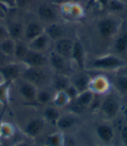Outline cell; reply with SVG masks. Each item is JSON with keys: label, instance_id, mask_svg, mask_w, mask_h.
Segmentation results:
<instances>
[{"label": "cell", "instance_id": "1", "mask_svg": "<svg viewBox=\"0 0 127 146\" xmlns=\"http://www.w3.org/2000/svg\"><path fill=\"white\" fill-rule=\"evenodd\" d=\"M121 110L119 98L112 93H107L103 96L99 111L106 121H112L118 116Z\"/></svg>", "mask_w": 127, "mask_h": 146}, {"label": "cell", "instance_id": "2", "mask_svg": "<svg viewBox=\"0 0 127 146\" xmlns=\"http://www.w3.org/2000/svg\"><path fill=\"white\" fill-rule=\"evenodd\" d=\"M126 66V62L113 54H106L100 57H97L92 60L91 67L97 70L102 71H114L118 70Z\"/></svg>", "mask_w": 127, "mask_h": 146}, {"label": "cell", "instance_id": "3", "mask_svg": "<svg viewBox=\"0 0 127 146\" xmlns=\"http://www.w3.org/2000/svg\"><path fill=\"white\" fill-rule=\"evenodd\" d=\"M21 77L24 81L35 85L39 89L44 88L49 80V77L43 70V68L26 67V68L23 71Z\"/></svg>", "mask_w": 127, "mask_h": 146}, {"label": "cell", "instance_id": "4", "mask_svg": "<svg viewBox=\"0 0 127 146\" xmlns=\"http://www.w3.org/2000/svg\"><path fill=\"white\" fill-rule=\"evenodd\" d=\"M120 23L114 17H105L98 22V32L103 38H109L115 36L119 30Z\"/></svg>", "mask_w": 127, "mask_h": 146}, {"label": "cell", "instance_id": "5", "mask_svg": "<svg viewBox=\"0 0 127 146\" xmlns=\"http://www.w3.org/2000/svg\"><path fill=\"white\" fill-rule=\"evenodd\" d=\"M95 134L99 142L105 146H111L115 138L114 128L108 123H98L95 128Z\"/></svg>", "mask_w": 127, "mask_h": 146}, {"label": "cell", "instance_id": "6", "mask_svg": "<svg viewBox=\"0 0 127 146\" xmlns=\"http://www.w3.org/2000/svg\"><path fill=\"white\" fill-rule=\"evenodd\" d=\"M46 122L43 117H35L29 120L24 128V133L30 138L39 137L45 131Z\"/></svg>", "mask_w": 127, "mask_h": 146}, {"label": "cell", "instance_id": "7", "mask_svg": "<svg viewBox=\"0 0 127 146\" xmlns=\"http://www.w3.org/2000/svg\"><path fill=\"white\" fill-rule=\"evenodd\" d=\"M26 67L32 68H45L49 64L48 57L45 55L44 52L29 49L26 55L21 61Z\"/></svg>", "mask_w": 127, "mask_h": 146}, {"label": "cell", "instance_id": "8", "mask_svg": "<svg viewBox=\"0 0 127 146\" xmlns=\"http://www.w3.org/2000/svg\"><path fill=\"white\" fill-rule=\"evenodd\" d=\"M24 70H22L21 66L15 62L7 63L0 67V76L2 77L4 82H13L17 79L21 77Z\"/></svg>", "mask_w": 127, "mask_h": 146}, {"label": "cell", "instance_id": "9", "mask_svg": "<svg viewBox=\"0 0 127 146\" xmlns=\"http://www.w3.org/2000/svg\"><path fill=\"white\" fill-rule=\"evenodd\" d=\"M79 123V115L71 112L66 114H61L58 120L57 121L55 127L62 133H68Z\"/></svg>", "mask_w": 127, "mask_h": 146}, {"label": "cell", "instance_id": "10", "mask_svg": "<svg viewBox=\"0 0 127 146\" xmlns=\"http://www.w3.org/2000/svg\"><path fill=\"white\" fill-rule=\"evenodd\" d=\"M73 40L71 38L63 37L55 41L54 52L66 60L71 59V52L73 47Z\"/></svg>", "mask_w": 127, "mask_h": 146}, {"label": "cell", "instance_id": "11", "mask_svg": "<svg viewBox=\"0 0 127 146\" xmlns=\"http://www.w3.org/2000/svg\"><path fill=\"white\" fill-rule=\"evenodd\" d=\"M66 59L63 58L54 51L52 52L48 56V61L52 68L56 72V74H61L67 75L68 72V63Z\"/></svg>", "mask_w": 127, "mask_h": 146}, {"label": "cell", "instance_id": "12", "mask_svg": "<svg viewBox=\"0 0 127 146\" xmlns=\"http://www.w3.org/2000/svg\"><path fill=\"white\" fill-rule=\"evenodd\" d=\"M37 88L35 85L24 81L22 79V81L18 86V93L21 97L28 102H36V97L37 94Z\"/></svg>", "mask_w": 127, "mask_h": 146}, {"label": "cell", "instance_id": "13", "mask_svg": "<svg viewBox=\"0 0 127 146\" xmlns=\"http://www.w3.org/2000/svg\"><path fill=\"white\" fill-rule=\"evenodd\" d=\"M71 60L76 63L79 69L84 71L85 68V51L84 47L80 41H74L72 52H71Z\"/></svg>", "mask_w": 127, "mask_h": 146}, {"label": "cell", "instance_id": "14", "mask_svg": "<svg viewBox=\"0 0 127 146\" xmlns=\"http://www.w3.org/2000/svg\"><path fill=\"white\" fill-rule=\"evenodd\" d=\"M37 16L43 22L48 24L57 22V13L55 10L47 4H42L37 8Z\"/></svg>", "mask_w": 127, "mask_h": 146}, {"label": "cell", "instance_id": "15", "mask_svg": "<svg viewBox=\"0 0 127 146\" xmlns=\"http://www.w3.org/2000/svg\"><path fill=\"white\" fill-rule=\"evenodd\" d=\"M45 33V27L37 22H31L24 27V38L28 42Z\"/></svg>", "mask_w": 127, "mask_h": 146}, {"label": "cell", "instance_id": "16", "mask_svg": "<svg viewBox=\"0 0 127 146\" xmlns=\"http://www.w3.org/2000/svg\"><path fill=\"white\" fill-rule=\"evenodd\" d=\"M60 115H61V113L58 108L55 107L54 105L48 104V105H45V107L44 108L42 117L45 119L46 123H50L55 126Z\"/></svg>", "mask_w": 127, "mask_h": 146}, {"label": "cell", "instance_id": "17", "mask_svg": "<svg viewBox=\"0 0 127 146\" xmlns=\"http://www.w3.org/2000/svg\"><path fill=\"white\" fill-rule=\"evenodd\" d=\"M45 33L47 35V37L50 39H52V40L56 41L58 39L64 37V28L60 24L57 22H53L48 24L45 26Z\"/></svg>", "mask_w": 127, "mask_h": 146}, {"label": "cell", "instance_id": "18", "mask_svg": "<svg viewBox=\"0 0 127 146\" xmlns=\"http://www.w3.org/2000/svg\"><path fill=\"white\" fill-rule=\"evenodd\" d=\"M49 40H50V38L44 33L41 35H39V37H37L34 39H32L31 41L28 42L27 44H28V46L30 49L44 52L48 47Z\"/></svg>", "mask_w": 127, "mask_h": 146}, {"label": "cell", "instance_id": "19", "mask_svg": "<svg viewBox=\"0 0 127 146\" xmlns=\"http://www.w3.org/2000/svg\"><path fill=\"white\" fill-rule=\"evenodd\" d=\"M91 78L86 74H79L74 76L72 81L71 80V83L79 90V92H83L86 89H89L91 83Z\"/></svg>", "mask_w": 127, "mask_h": 146}, {"label": "cell", "instance_id": "20", "mask_svg": "<svg viewBox=\"0 0 127 146\" xmlns=\"http://www.w3.org/2000/svg\"><path fill=\"white\" fill-rule=\"evenodd\" d=\"M7 30L10 35V38H11L14 40H20L24 37V26L21 22L14 21L11 22L8 25Z\"/></svg>", "mask_w": 127, "mask_h": 146}, {"label": "cell", "instance_id": "21", "mask_svg": "<svg viewBox=\"0 0 127 146\" xmlns=\"http://www.w3.org/2000/svg\"><path fill=\"white\" fill-rule=\"evenodd\" d=\"M94 96H95V93L91 90L90 88L89 89H86L83 92H80L78 97L76 98L75 101L77 103H79L80 106H82L83 108H84L85 110H88L89 107H90V105L94 98Z\"/></svg>", "mask_w": 127, "mask_h": 146}, {"label": "cell", "instance_id": "22", "mask_svg": "<svg viewBox=\"0 0 127 146\" xmlns=\"http://www.w3.org/2000/svg\"><path fill=\"white\" fill-rule=\"evenodd\" d=\"M71 84V79L65 75L61 74H56L53 80H52V85L53 88L56 92L58 91H65Z\"/></svg>", "mask_w": 127, "mask_h": 146}, {"label": "cell", "instance_id": "23", "mask_svg": "<svg viewBox=\"0 0 127 146\" xmlns=\"http://www.w3.org/2000/svg\"><path fill=\"white\" fill-rule=\"evenodd\" d=\"M108 82L105 79L100 77V78H97L94 81H91L90 83V88L91 90H92L94 93H97V94L99 95H105L107 94V90H108Z\"/></svg>", "mask_w": 127, "mask_h": 146}, {"label": "cell", "instance_id": "24", "mask_svg": "<svg viewBox=\"0 0 127 146\" xmlns=\"http://www.w3.org/2000/svg\"><path fill=\"white\" fill-rule=\"evenodd\" d=\"M70 99L65 94V91H58L56 92L54 94L53 99H52V105H54L55 107L58 108L59 110L66 108L68 104L70 103Z\"/></svg>", "mask_w": 127, "mask_h": 146}, {"label": "cell", "instance_id": "25", "mask_svg": "<svg viewBox=\"0 0 127 146\" xmlns=\"http://www.w3.org/2000/svg\"><path fill=\"white\" fill-rule=\"evenodd\" d=\"M54 95H52L49 90L45 88H39L37 90V94L36 97V102L41 105H48L52 102Z\"/></svg>", "mask_w": 127, "mask_h": 146}, {"label": "cell", "instance_id": "26", "mask_svg": "<svg viewBox=\"0 0 127 146\" xmlns=\"http://www.w3.org/2000/svg\"><path fill=\"white\" fill-rule=\"evenodd\" d=\"M15 44H16V40L12 39L11 38H8L5 39L2 42H0V52L9 57L14 56Z\"/></svg>", "mask_w": 127, "mask_h": 146}, {"label": "cell", "instance_id": "27", "mask_svg": "<svg viewBox=\"0 0 127 146\" xmlns=\"http://www.w3.org/2000/svg\"><path fill=\"white\" fill-rule=\"evenodd\" d=\"M11 82H0V103L6 107L9 103V94L11 86Z\"/></svg>", "mask_w": 127, "mask_h": 146}, {"label": "cell", "instance_id": "28", "mask_svg": "<svg viewBox=\"0 0 127 146\" xmlns=\"http://www.w3.org/2000/svg\"><path fill=\"white\" fill-rule=\"evenodd\" d=\"M45 144L47 146H63V133L58 130L47 135Z\"/></svg>", "mask_w": 127, "mask_h": 146}, {"label": "cell", "instance_id": "29", "mask_svg": "<svg viewBox=\"0 0 127 146\" xmlns=\"http://www.w3.org/2000/svg\"><path fill=\"white\" fill-rule=\"evenodd\" d=\"M29 46L28 44L25 43L24 41L20 40H16V44H15V51H14V56L19 60L20 61L23 60V59L26 55L27 52L29 51Z\"/></svg>", "mask_w": 127, "mask_h": 146}, {"label": "cell", "instance_id": "30", "mask_svg": "<svg viewBox=\"0 0 127 146\" xmlns=\"http://www.w3.org/2000/svg\"><path fill=\"white\" fill-rule=\"evenodd\" d=\"M116 90L123 96H127V75H120L114 81Z\"/></svg>", "mask_w": 127, "mask_h": 146}, {"label": "cell", "instance_id": "31", "mask_svg": "<svg viewBox=\"0 0 127 146\" xmlns=\"http://www.w3.org/2000/svg\"><path fill=\"white\" fill-rule=\"evenodd\" d=\"M114 48H115L116 52L118 54H126L127 52V38L124 33L119 35L115 40V44H114Z\"/></svg>", "mask_w": 127, "mask_h": 146}, {"label": "cell", "instance_id": "32", "mask_svg": "<svg viewBox=\"0 0 127 146\" xmlns=\"http://www.w3.org/2000/svg\"><path fill=\"white\" fill-rule=\"evenodd\" d=\"M14 134V129L10 123H1L0 124V136L8 138Z\"/></svg>", "mask_w": 127, "mask_h": 146}, {"label": "cell", "instance_id": "33", "mask_svg": "<svg viewBox=\"0 0 127 146\" xmlns=\"http://www.w3.org/2000/svg\"><path fill=\"white\" fill-rule=\"evenodd\" d=\"M124 4L121 3L118 0H108L107 2L109 9L112 11H119L124 10Z\"/></svg>", "mask_w": 127, "mask_h": 146}, {"label": "cell", "instance_id": "34", "mask_svg": "<svg viewBox=\"0 0 127 146\" xmlns=\"http://www.w3.org/2000/svg\"><path fill=\"white\" fill-rule=\"evenodd\" d=\"M65 94L67 95V96L69 97V99H70L71 102L77 98L78 96H79V90H78L77 88H76L71 83L70 86L65 90Z\"/></svg>", "mask_w": 127, "mask_h": 146}, {"label": "cell", "instance_id": "35", "mask_svg": "<svg viewBox=\"0 0 127 146\" xmlns=\"http://www.w3.org/2000/svg\"><path fill=\"white\" fill-rule=\"evenodd\" d=\"M63 146H78L77 141L68 133H63Z\"/></svg>", "mask_w": 127, "mask_h": 146}, {"label": "cell", "instance_id": "36", "mask_svg": "<svg viewBox=\"0 0 127 146\" xmlns=\"http://www.w3.org/2000/svg\"><path fill=\"white\" fill-rule=\"evenodd\" d=\"M119 137L123 146H127V123H124L119 131Z\"/></svg>", "mask_w": 127, "mask_h": 146}, {"label": "cell", "instance_id": "37", "mask_svg": "<svg viewBox=\"0 0 127 146\" xmlns=\"http://www.w3.org/2000/svg\"><path fill=\"white\" fill-rule=\"evenodd\" d=\"M0 4L8 9H13L17 7V0H0Z\"/></svg>", "mask_w": 127, "mask_h": 146}, {"label": "cell", "instance_id": "38", "mask_svg": "<svg viewBox=\"0 0 127 146\" xmlns=\"http://www.w3.org/2000/svg\"><path fill=\"white\" fill-rule=\"evenodd\" d=\"M8 38H10V35H9L7 27L0 25V42H2L3 40H5V39Z\"/></svg>", "mask_w": 127, "mask_h": 146}, {"label": "cell", "instance_id": "39", "mask_svg": "<svg viewBox=\"0 0 127 146\" xmlns=\"http://www.w3.org/2000/svg\"><path fill=\"white\" fill-rule=\"evenodd\" d=\"M9 58H10L9 56L4 54L3 52H0V67H2V66L5 65V64H7V63H10V61L8 60Z\"/></svg>", "mask_w": 127, "mask_h": 146}, {"label": "cell", "instance_id": "40", "mask_svg": "<svg viewBox=\"0 0 127 146\" xmlns=\"http://www.w3.org/2000/svg\"><path fill=\"white\" fill-rule=\"evenodd\" d=\"M71 0H52V2L57 5H68Z\"/></svg>", "mask_w": 127, "mask_h": 146}, {"label": "cell", "instance_id": "41", "mask_svg": "<svg viewBox=\"0 0 127 146\" xmlns=\"http://www.w3.org/2000/svg\"><path fill=\"white\" fill-rule=\"evenodd\" d=\"M27 2H28V0H17V7L18 6L22 7V6L26 5Z\"/></svg>", "mask_w": 127, "mask_h": 146}, {"label": "cell", "instance_id": "42", "mask_svg": "<svg viewBox=\"0 0 127 146\" xmlns=\"http://www.w3.org/2000/svg\"><path fill=\"white\" fill-rule=\"evenodd\" d=\"M5 17V11L4 9V6L0 4V19H4Z\"/></svg>", "mask_w": 127, "mask_h": 146}, {"label": "cell", "instance_id": "43", "mask_svg": "<svg viewBox=\"0 0 127 146\" xmlns=\"http://www.w3.org/2000/svg\"><path fill=\"white\" fill-rule=\"evenodd\" d=\"M14 146H31V145H30V143H28L27 142L21 141V142H18V143H16Z\"/></svg>", "mask_w": 127, "mask_h": 146}, {"label": "cell", "instance_id": "44", "mask_svg": "<svg viewBox=\"0 0 127 146\" xmlns=\"http://www.w3.org/2000/svg\"><path fill=\"white\" fill-rule=\"evenodd\" d=\"M123 115H124V122H125V123H127V105L125 106L123 110Z\"/></svg>", "mask_w": 127, "mask_h": 146}, {"label": "cell", "instance_id": "45", "mask_svg": "<svg viewBox=\"0 0 127 146\" xmlns=\"http://www.w3.org/2000/svg\"><path fill=\"white\" fill-rule=\"evenodd\" d=\"M118 1H120L123 4H127V0H118Z\"/></svg>", "mask_w": 127, "mask_h": 146}, {"label": "cell", "instance_id": "46", "mask_svg": "<svg viewBox=\"0 0 127 146\" xmlns=\"http://www.w3.org/2000/svg\"><path fill=\"white\" fill-rule=\"evenodd\" d=\"M35 146H47V145H45V143H39V144H37Z\"/></svg>", "mask_w": 127, "mask_h": 146}, {"label": "cell", "instance_id": "47", "mask_svg": "<svg viewBox=\"0 0 127 146\" xmlns=\"http://www.w3.org/2000/svg\"><path fill=\"white\" fill-rule=\"evenodd\" d=\"M124 34H125V36H126V38H127V31H126V32L124 33Z\"/></svg>", "mask_w": 127, "mask_h": 146}, {"label": "cell", "instance_id": "48", "mask_svg": "<svg viewBox=\"0 0 127 146\" xmlns=\"http://www.w3.org/2000/svg\"></svg>", "mask_w": 127, "mask_h": 146}]
</instances>
